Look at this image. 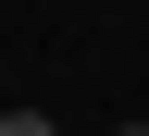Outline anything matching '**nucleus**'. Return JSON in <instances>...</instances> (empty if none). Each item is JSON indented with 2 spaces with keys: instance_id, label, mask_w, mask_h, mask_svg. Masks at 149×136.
<instances>
[{
  "instance_id": "obj_1",
  "label": "nucleus",
  "mask_w": 149,
  "mask_h": 136,
  "mask_svg": "<svg viewBox=\"0 0 149 136\" xmlns=\"http://www.w3.org/2000/svg\"><path fill=\"white\" fill-rule=\"evenodd\" d=\"M0 136H62V124H50V111H0Z\"/></svg>"
},
{
  "instance_id": "obj_2",
  "label": "nucleus",
  "mask_w": 149,
  "mask_h": 136,
  "mask_svg": "<svg viewBox=\"0 0 149 136\" xmlns=\"http://www.w3.org/2000/svg\"><path fill=\"white\" fill-rule=\"evenodd\" d=\"M112 136H149V124H112Z\"/></svg>"
}]
</instances>
